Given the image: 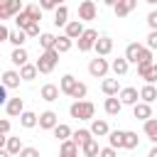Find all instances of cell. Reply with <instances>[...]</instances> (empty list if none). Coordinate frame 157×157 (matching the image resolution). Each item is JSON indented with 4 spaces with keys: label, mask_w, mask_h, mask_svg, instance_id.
Instances as JSON below:
<instances>
[{
    "label": "cell",
    "mask_w": 157,
    "mask_h": 157,
    "mask_svg": "<svg viewBox=\"0 0 157 157\" xmlns=\"http://www.w3.org/2000/svg\"><path fill=\"white\" fill-rule=\"evenodd\" d=\"M96 113V105L91 101H74L71 108H69V115L76 118V120H91Z\"/></svg>",
    "instance_id": "1"
},
{
    "label": "cell",
    "mask_w": 157,
    "mask_h": 157,
    "mask_svg": "<svg viewBox=\"0 0 157 157\" xmlns=\"http://www.w3.org/2000/svg\"><path fill=\"white\" fill-rule=\"evenodd\" d=\"M56 61H59V52H56V49H44V52L39 54V59H37L39 74H52L54 66H56Z\"/></svg>",
    "instance_id": "2"
},
{
    "label": "cell",
    "mask_w": 157,
    "mask_h": 157,
    "mask_svg": "<svg viewBox=\"0 0 157 157\" xmlns=\"http://www.w3.org/2000/svg\"><path fill=\"white\" fill-rule=\"evenodd\" d=\"M22 10H25L22 0H5V2H0V22H5V20L15 17V15H20Z\"/></svg>",
    "instance_id": "3"
},
{
    "label": "cell",
    "mask_w": 157,
    "mask_h": 157,
    "mask_svg": "<svg viewBox=\"0 0 157 157\" xmlns=\"http://www.w3.org/2000/svg\"><path fill=\"white\" fill-rule=\"evenodd\" d=\"M108 69H110L108 59H103V56H98V54H96V59H91V61H88V74H91L93 78H105Z\"/></svg>",
    "instance_id": "4"
},
{
    "label": "cell",
    "mask_w": 157,
    "mask_h": 157,
    "mask_svg": "<svg viewBox=\"0 0 157 157\" xmlns=\"http://www.w3.org/2000/svg\"><path fill=\"white\" fill-rule=\"evenodd\" d=\"M96 39H98V32L88 27V29H86V32H83V34L76 39V44H78V52H91V49L96 47Z\"/></svg>",
    "instance_id": "5"
},
{
    "label": "cell",
    "mask_w": 157,
    "mask_h": 157,
    "mask_svg": "<svg viewBox=\"0 0 157 157\" xmlns=\"http://www.w3.org/2000/svg\"><path fill=\"white\" fill-rule=\"evenodd\" d=\"M96 15H98V7H96V0H83V2L78 5V20H83V22H88V20H96Z\"/></svg>",
    "instance_id": "6"
},
{
    "label": "cell",
    "mask_w": 157,
    "mask_h": 157,
    "mask_svg": "<svg viewBox=\"0 0 157 157\" xmlns=\"http://www.w3.org/2000/svg\"><path fill=\"white\" fill-rule=\"evenodd\" d=\"M118 98L123 101V105H135V103H140V91H137L135 86H125V88L118 93Z\"/></svg>",
    "instance_id": "7"
},
{
    "label": "cell",
    "mask_w": 157,
    "mask_h": 157,
    "mask_svg": "<svg viewBox=\"0 0 157 157\" xmlns=\"http://www.w3.org/2000/svg\"><path fill=\"white\" fill-rule=\"evenodd\" d=\"M56 125H59V115H56L54 110L39 113V128H42V130H54Z\"/></svg>",
    "instance_id": "8"
},
{
    "label": "cell",
    "mask_w": 157,
    "mask_h": 157,
    "mask_svg": "<svg viewBox=\"0 0 157 157\" xmlns=\"http://www.w3.org/2000/svg\"><path fill=\"white\" fill-rule=\"evenodd\" d=\"M135 7H137V0H118V5L113 7V12H115L118 20H123V17H128Z\"/></svg>",
    "instance_id": "9"
},
{
    "label": "cell",
    "mask_w": 157,
    "mask_h": 157,
    "mask_svg": "<svg viewBox=\"0 0 157 157\" xmlns=\"http://www.w3.org/2000/svg\"><path fill=\"white\" fill-rule=\"evenodd\" d=\"M59 93H61V88L54 86V83H44V86L39 88V98L47 101V103H54V101L59 98Z\"/></svg>",
    "instance_id": "10"
},
{
    "label": "cell",
    "mask_w": 157,
    "mask_h": 157,
    "mask_svg": "<svg viewBox=\"0 0 157 157\" xmlns=\"http://www.w3.org/2000/svg\"><path fill=\"white\" fill-rule=\"evenodd\" d=\"M5 113H7L10 118H20V115L25 113V101H22V98H10V101L5 103Z\"/></svg>",
    "instance_id": "11"
},
{
    "label": "cell",
    "mask_w": 157,
    "mask_h": 157,
    "mask_svg": "<svg viewBox=\"0 0 157 157\" xmlns=\"http://www.w3.org/2000/svg\"><path fill=\"white\" fill-rule=\"evenodd\" d=\"M132 118H137V120H147V118H152V103H145V101H140V103H135L132 105Z\"/></svg>",
    "instance_id": "12"
},
{
    "label": "cell",
    "mask_w": 157,
    "mask_h": 157,
    "mask_svg": "<svg viewBox=\"0 0 157 157\" xmlns=\"http://www.w3.org/2000/svg\"><path fill=\"white\" fill-rule=\"evenodd\" d=\"M83 32H86V27H83V20H69V25L64 27V34H69L71 39H78Z\"/></svg>",
    "instance_id": "13"
},
{
    "label": "cell",
    "mask_w": 157,
    "mask_h": 157,
    "mask_svg": "<svg viewBox=\"0 0 157 157\" xmlns=\"http://www.w3.org/2000/svg\"><path fill=\"white\" fill-rule=\"evenodd\" d=\"M93 52H96L98 56H108V54L113 52V39H110V37H98Z\"/></svg>",
    "instance_id": "14"
},
{
    "label": "cell",
    "mask_w": 157,
    "mask_h": 157,
    "mask_svg": "<svg viewBox=\"0 0 157 157\" xmlns=\"http://www.w3.org/2000/svg\"><path fill=\"white\" fill-rule=\"evenodd\" d=\"M103 110H105L108 115H118V113L123 110V101H120L118 96H108V98L103 101Z\"/></svg>",
    "instance_id": "15"
},
{
    "label": "cell",
    "mask_w": 157,
    "mask_h": 157,
    "mask_svg": "<svg viewBox=\"0 0 157 157\" xmlns=\"http://www.w3.org/2000/svg\"><path fill=\"white\" fill-rule=\"evenodd\" d=\"M142 47H145V44H140V42H130V44L125 47V59H128L130 64H137V61H140V52H142Z\"/></svg>",
    "instance_id": "16"
},
{
    "label": "cell",
    "mask_w": 157,
    "mask_h": 157,
    "mask_svg": "<svg viewBox=\"0 0 157 157\" xmlns=\"http://www.w3.org/2000/svg\"><path fill=\"white\" fill-rule=\"evenodd\" d=\"M20 81H22L20 71H15V69L2 71V86H7V88H17V86H20Z\"/></svg>",
    "instance_id": "17"
},
{
    "label": "cell",
    "mask_w": 157,
    "mask_h": 157,
    "mask_svg": "<svg viewBox=\"0 0 157 157\" xmlns=\"http://www.w3.org/2000/svg\"><path fill=\"white\" fill-rule=\"evenodd\" d=\"M59 157H78V145L69 137L59 145Z\"/></svg>",
    "instance_id": "18"
},
{
    "label": "cell",
    "mask_w": 157,
    "mask_h": 157,
    "mask_svg": "<svg viewBox=\"0 0 157 157\" xmlns=\"http://www.w3.org/2000/svg\"><path fill=\"white\" fill-rule=\"evenodd\" d=\"M10 61H12L15 66H25V64L29 61L27 49H25V47H15V49H12V54H10Z\"/></svg>",
    "instance_id": "19"
},
{
    "label": "cell",
    "mask_w": 157,
    "mask_h": 157,
    "mask_svg": "<svg viewBox=\"0 0 157 157\" xmlns=\"http://www.w3.org/2000/svg\"><path fill=\"white\" fill-rule=\"evenodd\" d=\"M110 69H113V74H115V76H125V74H128V69H130V61H128L125 56H118V59H113V61H110Z\"/></svg>",
    "instance_id": "20"
},
{
    "label": "cell",
    "mask_w": 157,
    "mask_h": 157,
    "mask_svg": "<svg viewBox=\"0 0 157 157\" xmlns=\"http://www.w3.org/2000/svg\"><path fill=\"white\" fill-rule=\"evenodd\" d=\"M101 91H103L105 96H118L123 88H120L118 78H103V83H101Z\"/></svg>",
    "instance_id": "21"
},
{
    "label": "cell",
    "mask_w": 157,
    "mask_h": 157,
    "mask_svg": "<svg viewBox=\"0 0 157 157\" xmlns=\"http://www.w3.org/2000/svg\"><path fill=\"white\" fill-rule=\"evenodd\" d=\"M108 145L115 147V150L125 147V130H110L108 132Z\"/></svg>",
    "instance_id": "22"
},
{
    "label": "cell",
    "mask_w": 157,
    "mask_h": 157,
    "mask_svg": "<svg viewBox=\"0 0 157 157\" xmlns=\"http://www.w3.org/2000/svg\"><path fill=\"white\" fill-rule=\"evenodd\" d=\"M54 25H56V27H66V25H69V7H66V5H59V7L54 10Z\"/></svg>",
    "instance_id": "23"
},
{
    "label": "cell",
    "mask_w": 157,
    "mask_h": 157,
    "mask_svg": "<svg viewBox=\"0 0 157 157\" xmlns=\"http://www.w3.org/2000/svg\"><path fill=\"white\" fill-rule=\"evenodd\" d=\"M76 76H71V74H64L61 78H59V88H61V93H66V96H71V91H74V86H76Z\"/></svg>",
    "instance_id": "24"
},
{
    "label": "cell",
    "mask_w": 157,
    "mask_h": 157,
    "mask_svg": "<svg viewBox=\"0 0 157 157\" xmlns=\"http://www.w3.org/2000/svg\"><path fill=\"white\" fill-rule=\"evenodd\" d=\"M20 125L27 128V130H29V128H37V125H39V115L32 113V110H25V113L20 115Z\"/></svg>",
    "instance_id": "25"
},
{
    "label": "cell",
    "mask_w": 157,
    "mask_h": 157,
    "mask_svg": "<svg viewBox=\"0 0 157 157\" xmlns=\"http://www.w3.org/2000/svg\"><path fill=\"white\" fill-rule=\"evenodd\" d=\"M140 101H145V103H155V101H157V88H155V83H145V86L140 88Z\"/></svg>",
    "instance_id": "26"
},
{
    "label": "cell",
    "mask_w": 157,
    "mask_h": 157,
    "mask_svg": "<svg viewBox=\"0 0 157 157\" xmlns=\"http://www.w3.org/2000/svg\"><path fill=\"white\" fill-rule=\"evenodd\" d=\"M142 132L147 135V140H152L157 145V118H147L145 125H142Z\"/></svg>",
    "instance_id": "27"
},
{
    "label": "cell",
    "mask_w": 157,
    "mask_h": 157,
    "mask_svg": "<svg viewBox=\"0 0 157 157\" xmlns=\"http://www.w3.org/2000/svg\"><path fill=\"white\" fill-rule=\"evenodd\" d=\"M71 47H74V39H71L69 34H59V37H56V47H54V49H56L59 54L71 52Z\"/></svg>",
    "instance_id": "28"
},
{
    "label": "cell",
    "mask_w": 157,
    "mask_h": 157,
    "mask_svg": "<svg viewBox=\"0 0 157 157\" xmlns=\"http://www.w3.org/2000/svg\"><path fill=\"white\" fill-rule=\"evenodd\" d=\"M37 74H39L37 64H29V61H27L25 66H20V76H22V81H34Z\"/></svg>",
    "instance_id": "29"
},
{
    "label": "cell",
    "mask_w": 157,
    "mask_h": 157,
    "mask_svg": "<svg viewBox=\"0 0 157 157\" xmlns=\"http://www.w3.org/2000/svg\"><path fill=\"white\" fill-rule=\"evenodd\" d=\"M88 130H91V132H93L96 137H105V135L110 132V128H108V123H105V120H98V118H96V120L91 123V128H88Z\"/></svg>",
    "instance_id": "30"
},
{
    "label": "cell",
    "mask_w": 157,
    "mask_h": 157,
    "mask_svg": "<svg viewBox=\"0 0 157 157\" xmlns=\"http://www.w3.org/2000/svg\"><path fill=\"white\" fill-rule=\"evenodd\" d=\"M52 132H54V137H56L59 142H64V140H69V137L74 135V130H71V128H69L66 123H59V125H56V128H54Z\"/></svg>",
    "instance_id": "31"
},
{
    "label": "cell",
    "mask_w": 157,
    "mask_h": 157,
    "mask_svg": "<svg viewBox=\"0 0 157 157\" xmlns=\"http://www.w3.org/2000/svg\"><path fill=\"white\" fill-rule=\"evenodd\" d=\"M91 137H93V132H91V130H86V128H78V130H76V132L71 135V140H74V142H76L78 147H83V145H86V142H88Z\"/></svg>",
    "instance_id": "32"
},
{
    "label": "cell",
    "mask_w": 157,
    "mask_h": 157,
    "mask_svg": "<svg viewBox=\"0 0 157 157\" xmlns=\"http://www.w3.org/2000/svg\"><path fill=\"white\" fill-rule=\"evenodd\" d=\"M25 42H27V32H25V29L17 27V29L10 32V44H12V47H25Z\"/></svg>",
    "instance_id": "33"
},
{
    "label": "cell",
    "mask_w": 157,
    "mask_h": 157,
    "mask_svg": "<svg viewBox=\"0 0 157 157\" xmlns=\"http://www.w3.org/2000/svg\"><path fill=\"white\" fill-rule=\"evenodd\" d=\"M22 147H25V145L20 142V137H10V135H7V140H5V150H7L10 155H20ZM0 150H2V147H0Z\"/></svg>",
    "instance_id": "34"
},
{
    "label": "cell",
    "mask_w": 157,
    "mask_h": 157,
    "mask_svg": "<svg viewBox=\"0 0 157 157\" xmlns=\"http://www.w3.org/2000/svg\"><path fill=\"white\" fill-rule=\"evenodd\" d=\"M81 152H83V157H98V155H101V147H98L96 137H91V140L81 147Z\"/></svg>",
    "instance_id": "35"
},
{
    "label": "cell",
    "mask_w": 157,
    "mask_h": 157,
    "mask_svg": "<svg viewBox=\"0 0 157 157\" xmlns=\"http://www.w3.org/2000/svg\"><path fill=\"white\" fill-rule=\"evenodd\" d=\"M39 47H42V49H54V47H56V37H54L52 32H42V34H39Z\"/></svg>",
    "instance_id": "36"
},
{
    "label": "cell",
    "mask_w": 157,
    "mask_h": 157,
    "mask_svg": "<svg viewBox=\"0 0 157 157\" xmlns=\"http://www.w3.org/2000/svg\"><path fill=\"white\" fill-rule=\"evenodd\" d=\"M86 93H88V86H86V83H81V81H76V86H74V91H71V96H69V98H74V101H83V98H86Z\"/></svg>",
    "instance_id": "37"
},
{
    "label": "cell",
    "mask_w": 157,
    "mask_h": 157,
    "mask_svg": "<svg viewBox=\"0 0 157 157\" xmlns=\"http://www.w3.org/2000/svg\"><path fill=\"white\" fill-rule=\"evenodd\" d=\"M25 10H27V15H29V20L32 22H42V7L39 5H25Z\"/></svg>",
    "instance_id": "38"
},
{
    "label": "cell",
    "mask_w": 157,
    "mask_h": 157,
    "mask_svg": "<svg viewBox=\"0 0 157 157\" xmlns=\"http://www.w3.org/2000/svg\"><path fill=\"white\" fill-rule=\"evenodd\" d=\"M140 145V137H137V132H132V130H125V150H135Z\"/></svg>",
    "instance_id": "39"
},
{
    "label": "cell",
    "mask_w": 157,
    "mask_h": 157,
    "mask_svg": "<svg viewBox=\"0 0 157 157\" xmlns=\"http://www.w3.org/2000/svg\"><path fill=\"white\" fill-rule=\"evenodd\" d=\"M29 22H32V20H29V15H27V10H22L20 15H15V25H17L20 29H25V27H27Z\"/></svg>",
    "instance_id": "40"
},
{
    "label": "cell",
    "mask_w": 157,
    "mask_h": 157,
    "mask_svg": "<svg viewBox=\"0 0 157 157\" xmlns=\"http://www.w3.org/2000/svg\"><path fill=\"white\" fill-rule=\"evenodd\" d=\"M142 78H145V83H155V81H157V64H152Z\"/></svg>",
    "instance_id": "41"
},
{
    "label": "cell",
    "mask_w": 157,
    "mask_h": 157,
    "mask_svg": "<svg viewBox=\"0 0 157 157\" xmlns=\"http://www.w3.org/2000/svg\"><path fill=\"white\" fill-rule=\"evenodd\" d=\"M25 32H27V37H39L42 32H39V22H29L27 27H25Z\"/></svg>",
    "instance_id": "42"
},
{
    "label": "cell",
    "mask_w": 157,
    "mask_h": 157,
    "mask_svg": "<svg viewBox=\"0 0 157 157\" xmlns=\"http://www.w3.org/2000/svg\"><path fill=\"white\" fill-rule=\"evenodd\" d=\"M152 52H157V29H150V34H147V42H145Z\"/></svg>",
    "instance_id": "43"
},
{
    "label": "cell",
    "mask_w": 157,
    "mask_h": 157,
    "mask_svg": "<svg viewBox=\"0 0 157 157\" xmlns=\"http://www.w3.org/2000/svg\"><path fill=\"white\" fill-rule=\"evenodd\" d=\"M17 157H39V150L37 147H22V152Z\"/></svg>",
    "instance_id": "44"
},
{
    "label": "cell",
    "mask_w": 157,
    "mask_h": 157,
    "mask_svg": "<svg viewBox=\"0 0 157 157\" xmlns=\"http://www.w3.org/2000/svg\"><path fill=\"white\" fill-rule=\"evenodd\" d=\"M39 7H42V10H56L59 2H56V0H39Z\"/></svg>",
    "instance_id": "45"
},
{
    "label": "cell",
    "mask_w": 157,
    "mask_h": 157,
    "mask_svg": "<svg viewBox=\"0 0 157 157\" xmlns=\"http://www.w3.org/2000/svg\"><path fill=\"white\" fill-rule=\"evenodd\" d=\"M98 157H118V150L110 147V145H108V147H101V155H98Z\"/></svg>",
    "instance_id": "46"
},
{
    "label": "cell",
    "mask_w": 157,
    "mask_h": 157,
    "mask_svg": "<svg viewBox=\"0 0 157 157\" xmlns=\"http://www.w3.org/2000/svg\"><path fill=\"white\" fill-rule=\"evenodd\" d=\"M147 27H150V29H157V10H150V15H147Z\"/></svg>",
    "instance_id": "47"
},
{
    "label": "cell",
    "mask_w": 157,
    "mask_h": 157,
    "mask_svg": "<svg viewBox=\"0 0 157 157\" xmlns=\"http://www.w3.org/2000/svg\"><path fill=\"white\" fill-rule=\"evenodd\" d=\"M7 132H10V120L2 118V120H0V135H7Z\"/></svg>",
    "instance_id": "48"
},
{
    "label": "cell",
    "mask_w": 157,
    "mask_h": 157,
    "mask_svg": "<svg viewBox=\"0 0 157 157\" xmlns=\"http://www.w3.org/2000/svg\"><path fill=\"white\" fill-rule=\"evenodd\" d=\"M10 32H12V29H7V27L2 25V27H0V39H2V42H10Z\"/></svg>",
    "instance_id": "49"
},
{
    "label": "cell",
    "mask_w": 157,
    "mask_h": 157,
    "mask_svg": "<svg viewBox=\"0 0 157 157\" xmlns=\"http://www.w3.org/2000/svg\"><path fill=\"white\" fill-rule=\"evenodd\" d=\"M103 2H105L108 7H115V5H118V0H103Z\"/></svg>",
    "instance_id": "50"
},
{
    "label": "cell",
    "mask_w": 157,
    "mask_h": 157,
    "mask_svg": "<svg viewBox=\"0 0 157 157\" xmlns=\"http://www.w3.org/2000/svg\"><path fill=\"white\" fill-rule=\"evenodd\" d=\"M147 157H157V145H155V147H152V150L147 152Z\"/></svg>",
    "instance_id": "51"
},
{
    "label": "cell",
    "mask_w": 157,
    "mask_h": 157,
    "mask_svg": "<svg viewBox=\"0 0 157 157\" xmlns=\"http://www.w3.org/2000/svg\"><path fill=\"white\" fill-rule=\"evenodd\" d=\"M0 157H12V155H10V152H7L5 147H2V150H0Z\"/></svg>",
    "instance_id": "52"
},
{
    "label": "cell",
    "mask_w": 157,
    "mask_h": 157,
    "mask_svg": "<svg viewBox=\"0 0 157 157\" xmlns=\"http://www.w3.org/2000/svg\"><path fill=\"white\" fill-rule=\"evenodd\" d=\"M145 2H147V5H157V0H145Z\"/></svg>",
    "instance_id": "53"
},
{
    "label": "cell",
    "mask_w": 157,
    "mask_h": 157,
    "mask_svg": "<svg viewBox=\"0 0 157 157\" xmlns=\"http://www.w3.org/2000/svg\"><path fill=\"white\" fill-rule=\"evenodd\" d=\"M56 2H59V5H64V0H56Z\"/></svg>",
    "instance_id": "54"
}]
</instances>
